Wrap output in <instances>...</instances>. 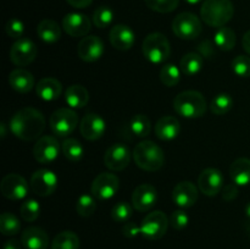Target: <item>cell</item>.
I'll use <instances>...</instances> for the list:
<instances>
[{
	"instance_id": "8d00e7d4",
	"label": "cell",
	"mask_w": 250,
	"mask_h": 249,
	"mask_svg": "<svg viewBox=\"0 0 250 249\" xmlns=\"http://www.w3.org/2000/svg\"><path fill=\"white\" fill-rule=\"evenodd\" d=\"M97 198L94 195L89 194H82L77 200L76 204V210H77L78 215L82 217H89L92 216L97 209Z\"/></svg>"
},
{
	"instance_id": "bcb514c9",
	"label": "cell",
	"mask_w": 250,
	"mask_h": 249,
	"mask_svg": "<svg viewBox=\"0 0 250 249\" xmlns=\"http://www.w3.org/2000/svg\"><path fill=\"white\" fill-rule=\"evenodd\" d=\"M122 233L127 238H134L138 234H141V226H137L133 222H127L122 228Z\"/></svg>"
},
{
	"instance_id": "4316f807",
	"label": "cell",
	"mask_w": 250,
	"mask_h": 249,
	"mask_svg": "<svg viewBox=\"0 0 250 249\" xmlns=\"http://www.w3.org/2000/svg\"><path fill=\"white\" fill-rule=\"evenodd\" d=\"M65 100L71 109H81L89 102V93L83 85L72 84L66 89Z\"/></svg>"
},
{
	"instance_id": "4fadbf2b",
	"label": "cell",
	"mask_w": 250,
	"mask_h": 249,
	"mask_svg": "<svg viewBox=\"0 0 250 249\" xmlns=\"http://www.w3.org/2000/svg\"><path fill=\"white\" fill-rule=\"evenodd\" d=\"M198 187L203 194L208 197H215L224 188V175L217 168H205L198 178Z\"/></svg>"
},
{
	"instance_id": "4dcf8cb0",
	"label": "cell",
	"mask_w": 250,
	"mask_h": 249,
	"mask_svg": "<svg viewBox=\"0 0 250 249\" xmlns=\"http://www.w3.org/2000/svg\"><path fill=\"white\" fill-rule=\"evenodd\" d=\"M51 249H80V238L72 231H62L51 242Z\"/></svg>"
},
{
	"instance_id": "7bdbcfd3",
	"label": "cell",
	"mask_w": 250,
	"mask_h": 249,
	"mask_svg": "<svg viewBox=\"0 0 250 249\" xmlns=\"http://www.w3.org/2000/svg\"><path fill=\"white\" fill-rule=\"evenodd\" d=\"M5 32L12 39H21L24 33V24L21 20L11 19L6 22Z\"/></svg>"
},
{
	"instance_id": "d4e9b609",
	"label": "cell",
	"mask_w": 250,
	"mask_h": 249,
	"mask_svg": "<svg viewBox=\"0 0 250 249\" xmlns=\"http://www.w3.org/2000/svg\"><path fill=\"white\" fill-rule=\"evenodd\" d=\"M61 92H62V85L55 78H42L36 85L37 95L45 102L56 100L61 95Z\"/></svg>"
},
{
	"instance_id": "816d5d0a",
	"label": "cell",
	"mask_w": 250,
	"mask_h": 249,
	"mask_svg": "<svg viewBox=\"0 0 250 249\" xmlns=\"http://www.w3.org/2000/svg\"><path fill=\"white\" fill-rule=\"evenodd\" d=\"M186 1H187L188 4H190V5H195V4H198V2L204 1V0H186Z\"/></svg>"
},
{
	"instance_id": "3957f363",
	"label": "cell",
	"mask_w": 250,
	"mask_h": 249,
	"mask_svg": "<svg viewBox=\"0 0 250 249\" xmlns=\"http://www.w3.org/2000/svg\"><path fill=\"white\" fill-rule=\"evenodd\" d=\"M207 100L198 90H185L176 95L173 109L180 116L186 119H198L207 111Z\"/></svg>"
},
{
	"instance_id": "8fae6325",
	"label": "cell",
	"mask_w": 250,
	"mask_h": 249,
	"mask_svg": "<svg viewBox=\"0 0 250 249\" xmlns=\"http://www.w3.org/2000/svg\"><path fill=\"white\" fill-rule=\"evenodd\" d=\"M29 186L26 178L17 173H9L5 176L0 183V190L7 199L21 200L28 194Z\"/></svg>"
},
{
	"instance_id": "5bb4252c",
	"label": "cell",
	"mask_w": 250,
	"mask_h": 249,
	"mask_svg": "<svg viewBox=\"0 0 250 249\" xmlns=\"http://www.w3.org/2000/svg\"><path fill=\"white\" fill-rule=\"evenodd\" d=\"M60 153V144L51 136H43L38 138L33 146V156L38 163L50 164L58 159Z\"/></svg>"
},
{
	"instance_id": "d6986e66",
	"label": "cell",
	"mask_w": 250,
	"mask_h": 249,
	"mask_svg": "<svg viewBox=\"0 0 250 249\" xmlns=\"http://www.w3.org/2000/svg\"><path fill=\"white\" fill-rule=\"evenodd\" d=\"M156 200H158L156 188L154 186L148 185V183L139 185L133 190V194H132V204H133V208L142 212L150 210L155 205Z\"/></svg>"
},
{
	"instance_id": "c3c4849f",
	"label": "cell",
	"mask_w": 250,
	"mask_h": 249,
	"mask_svg": "<svg viewBox=\"0 0 250 249\" xmlns=\"http://www.w3.org/2000/svg\"><path fill=\"white\" fill-rule=\"evenodd\" d=\"M21 247H23V244L17 239H9L4 244V249H21Z\"/></svg>"
},
{
	"instance_id": "484cf974",
	"label": "cell",
	"mask_w": 250,
	"mask_h": 249,
	"mask_svg": "<svg viewBox=\"0 0 250 249\" xmlns=\"http://www.w3.org/2000/svg\"><path fill=\"white\" fill-rule=\"evenodd\" d=\"M232 182L237 186H247L250 183V159L239 158L232 163L229 167Z\"/></svg>"
},
{
	"instance_id": "30bf717a",
	"label": "cell",
	"mask_w": 250,
	"mask_h": 249,
	"mask_svg": "<svg viewBox=\"0 0 250 249\" xmlns=\"http://www.w3.org/2000/svg\"><path fill=\"white\" fill-rule=\"evenodd\" d=\"M38 54L36 44L28 38L17 39L10 49V60L16 66H27L33 62Z\"/></svg>"
},
{
	"instance_id": "52a82bcc",
	"label": "cell",
	"mask_w": 250,
	"mask_h": 249,
	"mask_svg": "<svg viewBox=\"0 0 250 249\" xmlns=\"http://www.w3.org/2000/svg\"><path fill=\"white\" fill-rule=\"evenodd\" d=\"M78 124V115L71 107H60L50 116V128L59 137H67Z\"/></svg>"
},
{
	"instance_id": "f546056e",
	"label": "cell",
	"mask_w": 250,
	"mask_h": 249,
	"mask_svg": "<svg viewBox=\"0 0 250 249\" xmlns=\"http://www.w3.org/2000/svg\"><path fill=\"white\" fill-rule=\"evenodd\" d=\"M236 33H234L233 29H231L229 27H220V28H217V31L215 32L214 42L220 50H232V49L234 48V45H236Z\"/></svg>"
},
{
	"instance_id": "74e56055",
	"label": "cell",
	"mask_w": 250,
	"mask_h": 249,
	"mask_svg": "<svg viewBox=\"0 0 250 249\" xmlns=\"http://www.w3.org/2000/svg\"><path fill=\"white\" fill-rule=\"evenodd\" d=\"M41 214V205L36 199L24 200L20 208V215L27 222L36 221Z\"/></svg>"
},
{
	"instance_id": "44dd1931",
	"label": "cell",
	"mask_w": 250,
	"mask_h": 249,
	"mask_svg": "<svg viewBox=\"0 0 250 249\" xmlns=\"http://www.w3.org/2000/svg\"><path fill=\"white\" fill-rule=\"evenodd\" d=\"M110 43L117 50H129L136 42L133 29L127 24H116L110 31Z\"/></svg>"
},
{
	"instance_id": "ba28073f",
	"label": "cell",
	"mask_w": 250,
	"mask_h": 249,
	"mask_svg": "<svg viewBox=\"0 0 250 249\" xmlns=\"http://www.w3.org/2000/svg\"><path fill=\"white\" fill-rule=\"evenodd\" d=\"M168 227V219L161 210L149 212L141 224V234L149 241H156L165 236Z\"/></svg>"
},
{
	"instance_id": "9c48e42d",
	"label": "cell",
	"mask_w": 250,
	"mask_h": 249,
	"mask_svg": "<svg viewBox=\"0 0 250 249\" xmlns=\"http://www.w3.org/2000/svg\"><path fill=\"white\" fill-rule=\"evenodd\" d=\"M120 188V180L114 173L102 172L94 178L92 183V194L99 200L111 199Z\"/></svg>"
},
{
	"instance_id": "8992f818",
	"label": "cell",
	"mask_w": 250,
	"mask_h": 249,
	"mask_svg": "<svg viewBox=\"0 0 250 249\" xmlns=\"http://www.w3.org/2000/svg\"><path fill=\"white\" fill-rule=\"evenodd\" d=\"M172 31L180 39L192 41L200 36L203 26L197 15L192 12H181L173 19Z\"/></svg>"
},
{
	"instance_id": "5b68a950",
	"label": "cell",
	"mask_w": 250,
	"mask_h": 249,
	"mask_svg": "<svg viewBox=\"0 0 250 249\" xmlns=\"http://www.w3.org/2000/svg\"><path fill=\"white\" fill-rule=\"evenodd\" d=\"M142 51H143L144 58L151 63H164L170 58V42L163 33L154 32L144 38Z\"/></svg>"
},
{
	"instance_id": "d590c367",
	"label": "cell",
	"mask_w": 250,
	"mask_h": 249,
	"mask_svg": "<svg viewBox=\"0 0 250 249\" xmlns=\"http://www.w3.org/2000/svg\"><path fill=\"white\" fill-rule=\"evenodd\" d=\"M182 71L172 63H166L160 70V81L166 87H175L181 80Z\"/></svg>"
},
{
	"instance_id": "f907efd6",
	"label": "cell",
	"mask_w": 250,
	"mask_h": 249,
	"mask_svg": "<svg viewBox=\"0 0 250 249\" xmlns=\"http://www.w3.org/2000/svg\"><path fill=\"white\" fill-rule=\"evenodd\" d=\"M246 215H247V217L250 220V203H248V204L246 205Z\"/></svg>"
},
{
	"instance_id": "d6a6232c",
	"label": "cell",
	"mask_w": 250,
	"mask_h": 249,
	"mask_svg": "<svg viewBox=\"0 0 250 249\" xmlns=\"http://www.w3.org/2000/svg\"><path fill=\"white\" fill-rule=\"evenodd\" d=\"M129 131L137 137H146L149 133H150V129H151V124H150V120H149L148 116L143 114H138V115H134L133 117L129 121Z\"/></svg>"
},
{
	"instance_id": "ac0fdd59",
	"label": "cell",
	"mask_w": 250,
	"mask_h": 249,
	"mask_svg": "<svg viewBox=\"0 0 250 249\" xmlns=\"http://www.w3.org/2000/svg\"><path fill=\"white\" fill-rule=\"evenodd\" d=\"M80 129L81 134L87 141H97L104 136L105 131H106V124L100 115L90 112L82 119Z\"/></svg>"
},
{
	"instance_id": "b9f144b4",
	"label": "cell",
	"mask_w": 250,
	"mask_h": 249,
	"mask_svg": "<svg viewBox=\"0 0 250 249\" xmlns=\"http://www.w3.org/2000/svg\"><path fill=\"white\" fill-rule=\"evenodd\" d=\"M232 70L239 77H250V58L246 55H238L232 61Z\"/></svg>"
},
{
	"instance_id": "6da1fadb",
	"label": "cell",
	"mask_w": 250,
	"mask_h": 249,
	"mask_svg": "<svg viewBox=\"0 0 250 249\" xmlns=\"http://www.w3.org/2000/svg\"><path fill=\"white\" fill-rule=\"evenodd\" d=\"M9 124L15 137L28 142L41 138V134L45 129V119L39 110L23 107L12 115Z\"/></svg>"
},
{
	"instance_id": "277c9868",
	"label": "cell",
	"mask_w": 250,
	"mask_h": 249,
	"mask_svg": "<svg viewBox=\"0 0 250 249\" xmlns=\"http://www.w3.org/2000/svg\"><path fill=\"white\" fill-rule=\"evenodd\" d=\"M133 160L144 171H158L165 163V155L160 146L153 141H143L133 150Z\"/></svg>"
},
{
	"instance_id": "cb8c5ba5",
	"label": "cell",
	"mask_w": 250,
	"mask_h": 249,
	"mask_svg": "<svg viewBox=\"0 0 250 249\" xmlns=\"http://www.w3.org/2000/svg\"><path fill=\"white\" fill-rule=\"evenodd\" d=\"M9 84L15 92L26 94L34 87V77L29 71L16 68L9 75Z\"/></svg>"
},
{
	"instance_id": "836d02e7",
	"label": "cell",
	"mask_w": 250,
	"mask_h": 249,
	"mask_svg": "<svg viewBox=\"0 0 250 249\" xmlns=\"http://www.w3.org/2000/svg\"><path fill=\"white\" fill-rule=\"evenodd\" d=\"M232 107H233V98L229 93L217 94L210 104V110H211L212 114L219 115V116L227 114Z\"/></svg>"
},
{
	"instance_id": "2e32d148",
	"label": "cell",
	"mask_w": 250,
	"mask_h": 249,
	"mask_svg": "<svg viewBox=\"0 0 250 249\" xmlns=\"http://www.w3.org/2000/svg\"><path fill=\"white\" fill-rule=\"evenodd\" d=\"M62 28L68 36L84 37L92 28V23L87 15L80 12H70L62 19Z\"/></svg>"
},
{
	"instance_id": "ee69618b",
	"label": "cell",
	"mask_w": 250,
	"mask_h": 249,
	"mask_svg": "<svg viewBox=\"0 0 250 249\" xmlns=\"http://www.w3.org/2000/svg\"><path fill=\"white\" fill-rule=\"evenodd\" d=\"M171 226L173 227L177 231H182L183 228L188 226V222H189V216L187 215V212H185L183 210H176L171 215Z\"/></svg>"
},
{
	"instance_id": "7dc6e473",
	"label": "cell",
	"mask_w": 250,
	"mask_h": 249,
	"mask_svg": "<svg viewBox=\"0 0 250 249\" xmlns=\"http://www.w3.org/2000/svg\"><path fill=\"white\" fill-rule=\"evenodd\" d=\"M68 4L72 7H76V9H84V7H88L93 2V0H66Z\"/></svg>"
},
{
	"instance_id": "7a4b0ae2",
	"label": "cell",
	"mask_w": 250,
	"mask_h": 249,
	"mask_svg": "<svg viewBox=\"0 0 250 249\" xmlns=\"http://www.w3.org/2000/svg\"><path fill=\"white\" fill-rule=\"evenodd\" d=\"M234 7L231 0H204L200 7V17L210 27H224L231 21Z\"/></svg>"
},
{
	"instance_id": "60d3db41",
	"label": "cell",
	"mask_w": 250,
	"mask_h": 249,
	"mask_svg": "<svg viewBox=\"0 0 250 249\" xmlns=\"http://www.w3.org/2000/svg\"><path fill=\"white\" fill-rule=\"evenodd\" d=\"M132 214H133V208L126 202L117 203L111 210V217L115 222H128Z\"/></svg>"
},
{
	"instance_id": "7c38bea8",
	"label": "cell",
	"mask_w": 250,
	"mask_h": 249,
	"mask_svg": "<svg viewBox=\"0 0 250 249\" xmlns=\"http://www.w3.org/2000/svg\"><path fill=\"white\" fill-rule=\"evenodd\" d=\"M31 189L39 197H48L53 194L58 187V177L55 173L46 168L36 171L31 177Z\"/></svg>"
},
{
	"instance_id": "e575fe53",
	"label": "cell",
	"mask_w": 250,
	"mask_h": 249,
	"mask_svg": "<svg viewBox=\"0 0 250 249\" xmlns=\"http://www.w3.org/2000/svg\"><path fill=\"white\" fill-rule=\"evenodd\" d=\"M21 229V224L17 216L11 212H2L0 215V231L4 236H15Z\"/></svg>"
},
{
	"instance_id": "f35d334b",
	"label": "cell",
	"mask_w": 250,
	"mask_h": 249,
	"mask_svg": "<svg viewBox=\"0 0 250 249\" xmlns=\"http://www.w3.org/2000/svg\"><path fill=\"white\" fill-rule=\"evenodd\" d=\"M114 21V11L109 6H99L93 14V23L95 27L104 29Z\"/></svg>"
},
{
	"instance_id": "1f68e13d",
	"label": "cell",
	"mask_w": 250,
	"mask_h": 249,
	"mask_svg": "<svg viewBox=\"0 0 250 249\" xmlns=\"http://www.w3.org/2000/svg\"><path fill=\"white\" fill-rule=\"evenodd\" d=\"M61 150H62L63 155L66 159H68L72 163H77L84 155V149L83 145L77 141V139L68 138L65 139L61 144Z\"/></svg>"
},
{
	"instance_id": "7402d4cb",
	"label": "cell",
	"mask_w": 250,
	"mask_h": 249,
	"mask_svg": "<svg viewBox=\"0 0 250 249\" xmlns=\"http://www.w3.org/2000/svg\"><path fill=\"white\" fill-rule=\"evenodd\" d=\"M21 242L24 249H48L49 237L43 228L32 226L24 229Z\"/></svg>"
},
{
	"instance_id": "f5cc1de1",
	"label": "cell",
	"mask_w": 250,
	"mask_h": 249,
	"mask_svg": "<svg viewBox=\"0 0 250 249\" xmlns=\"http://www.w3.org/2000/svg\"><path fill=\"white\" fill-rule=\"evenodd\" d=\"M0 128H1V137H5V134H6V131H5V124H4V122H1V124H0Z\"/></svg>"
},
{
	"instance_id": "f6af8a7d",
	"label": "cell",
	"mask_w": 250,
	"mask_h": 249,
	"mask_svg": "<svg viewBox=\"0 0 250 249\" xmlns=\"http://www.w3.org/2000/svg\"><path fill=\"white\" fill-rule=\"evenodd\" d=\"M238 197V186L236 183H229L225 186L224 190H222V198L227 202H232L233 199Z\"/></svg>"
},
{
	"instance_id": "ffe728a7",
	"label": "cell",
	"mask_w": 250,
	"mask_h": 249,
	"mask_svg": "<svg viewBox=\"0 0 250 249\" xmlns=\"http://www.w3.org/2000/svg\"><path fill=\"white\" fill-rule=\"evenodd\" d=\"M172 200L181 208L193 207L198 200V188L190 181H182L173 188Z\"/></svg>"
},
{
	"instance_id": "ab89813d",
	"label": "cell",
	"mask_w": 250,
	"mask_h": 249,
	"mask_svg": "<svg viewBox=\"0 0 250 249\" xmlns=\"http://www.w3.org/2000/svg\"><path fill=\"white\" fill-rule=\"evenodd\" d=\"M146 6L155 12L168 14L177 9L180 0H144Z\"/></svg>"
},
{
	"instance_id": "83f0119b",
	"label": "cell",
	"mask_w": 250,
	"mask_h": 249,
	"mask_svg": "<svg viewBox=\"0 0 250 249\" xmlns=\"http://www.w3.org/2000/svg\"><path fill=\"white\" fill-rule=\"evenodd\" d=\"M37 34L45 43H55L61 38V28L54 20H43L37 27Z\"/></svg>"
},
{
	"instance_id": "603a6c76",
	"label": "cell",
	"mask_w": 250,
	"mask_h": 249,
	"mask_svg": "<svg viewBox=\"0 0 250 249\" xmlns=\"http://www.w3.org/2000/svg\"><path fill=\"white\" fill-rule=\"evenodd\" d=\"M180 131V121L175 116H163L155 124V134L161 141H173Z\"/></svg>"
},
{
	"instance_id": "681fc988",
	"label": "cell",
	"mask_w": 250,
	"mask_h": 249,
	"mask_svg": "<svg viewBox=\"0 0 250 249\" xmlns=\"http://www.w3.org/2000/svg\"><path fill=\"white\" fill-rule=\"evenodd\" d=\"M242 44H243L244 50L250 55V31L247 32L243 36V41H242Z\"/></svg>"
},
{
	"instance_id": "e0dca14e",
	"label": "cell",
	"mask_w": 250,
	"mask_h": 249,
	"mask_svg": "<svg viewBox=\"0 0 250 249\" xmlns=\"http://www.w3.org/2000/svg\"><path fill=\"white\" fill-rule=\"evenodd\" d=\"M104 43L97 36L83 37L77 46V54L85 62H94L104 54Z\"/></svg>"
},
{
	"instance_id": "9a60e30c",
	"label": "cell",
	"mask_w": 250,
	"mask_h": 249,
	"mask_svg": "<svg viewBox=\"0 0 250 249\" xmlns=\"http://www.w3.org/2000/svg\"><path fill=\"white\" fill-rule=\"evenodd\" d=\"M131 161V151L125 144L115 143L106 150L104 164L111 171H122Z\"/></svg>"
},
{
	"instance_id": "f1b7e54d",
	"label": "cell",
	"mask_w": 250,
	"mask_h": 249,
	"mask_svg": "<svg viewBox=\"0 0 250 249\" xmlns=\"http://www.w3.org/2000/svg\"><path fill=\"white\" fill-rule=\"evenodd\" d=\"M181 71L186 76H195L202 71L204 66V59L200 54L192 51L186 54L181 60Z\"/></svg>"
}]
</instances>
